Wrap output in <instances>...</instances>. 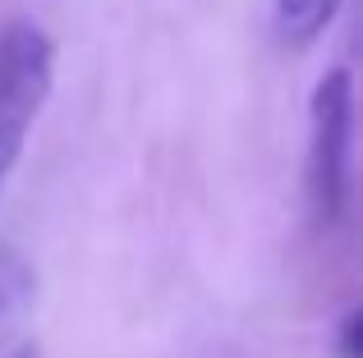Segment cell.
I'll return each mask as SVG.
<instances>
[{
	"label": "cell",
	"instance_id": "obj_1",
	"mask_svg": "<svg viewBox=\"0 0 363 358\" xmlns=\"http://www.w3.org/2000/svg\"><path fill=\"white\" fill-rule=\"evenodd\" d=\"M303 188L318 225H340L354 188V83L350 69H327L308 97V161Z\"/></svg>",
	"mask_w": 363,
	"mask_h": 358
},
{
	"label": "cell",
	"instance_id": "obj_4",
	"mask_svg": "<svg viewBox=\"0 0 363 358\" xmlns=\"http://www.w3.org/2000/svg\"><path fill=\"white\" fill-rule=\"evenodd\" d=\"M340 354L359 358V313H350L345 322H340Z\"/></svg>",
	"mask_w": 363,
	"mask_h": 358
},
{
	"label": "cell",
	"instance_id": "obj_2",
	"mask_svg": "<svg viewBox=\"0 0 363 358\" xmlns=\"http://www.w3.org/2000/svg\"><path fill=\"white\" fill-rule=\"evenodd\" d=\"M55 46L33 18H9L0 28V188L18 166L28 134L51 97Z\"/></svg>",
	"mask_w": 363,
	"mask_h": 358
},
{
	"label": "cell",
	"instance_id": "obj_5",
	"mask_svg": "<svg viewBox=\"0 0 363 358\" xmlns=\"http://www.w3.org/2000/svg\"><path fill=\"white\" fill-rule=\"evenodd\" d=\"M18 358H33V354H18Z\"/></svg>",
	"mask_w": 363,
	"mask_h": 358
},
{
	"label": "cell",
	"instance_id": "obj_3",
	"mask_svg": "<svg viewBox=\"0 0 363 358\" xmlns=\"http://www.w3.org/2000/svg\"><path fill=\"white\" fill-rule=\"evenodd\" d=\"M345 0H276V28L290 46H308L336 23Z\"/></svg>",
	"mask_w": 363,
	"mask_h": 358
}]
</instances>
